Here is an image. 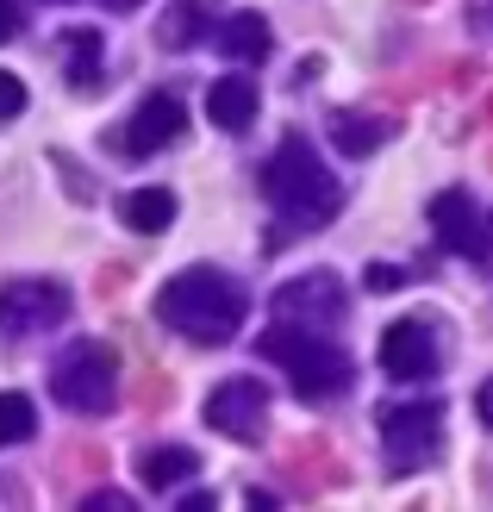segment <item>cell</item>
I'll return each instance as SVG.
<instances>
[{"label": "cell", "mask_w": 493, "mask_h": 512, "mask_svg": "<svg viewBox=\"0 0 493 512\" xmlns=\"http://www.w3.org/2000/svg\"><path fill=\"white\" fill-rule=\"evenodd\" d=\"M157 319L188 344H231L250 319V294L225 269H181L157 288Z\"/></svg>", "instance_id": "cell-1"}, {"label": "cell", "mask_w": 493, "mask_h": 512, "mask_svg": "<svg viewBox=\"0 0 493 512\" xmlns=\"http://www.w3.org/2000/svg\"><path fill=\"white\" fill-rule=\"evenodd\" d=\"M263 200L275 207V219L288 232H325V225L344 213V182L331 175V163L313 157V144L300 132H288L275 144V157L263 163Z\"/></svg>", "instance_id": "cell-2"}, {"label": "cell", "mask_w": 493, "mask_h": 512, "mask_svg": "<svg viewBox=\"0 0 493 512\" xmlns=\"http://www.w3.org/2000/svg\"><path fill=\"white\" fill-rule=\"evenodd\" d=\"M256 350L269 356V363L288 369L294 381V394L306 400H337L356 381L350 369V350L331 338V331H306V325H269L263 338H256Z\"/></svg>", "instance_id": "cell-3"}, {"label": "cell", "mask_w": 493, "mask_h": 512, "mask_svg": "<svg viewBox=\"0 0 493 512\" xmlns=\"http://www.w3.org/2000/svg\"><path fill=\"white\" fill-rule=\"evenodd\" d=\"M50 400L69 406L82 419H100L113 413L119 400V350L100 344V338H75L50 356Z\"/></svg>", "instance_id": "cell-4"}, {"label": "cell", "mask_w": 493, "mask_h": 512, "mask_svg": "<svg viewBox=\"0 0 493 512\" xmlns=\"http://www.w3.org/2000/svg\"><path fill=\"white\" fill-rule=\"evenodd\" d=\"M381 444H387V463H394L400 475L431 469L437 450H444V406H437V400H394V406H381Z\"/></svg>", "instance_id": "cell-5"}, {"label": "cell", "mask_w": 493, "mask_h": 512, "mask_svg": "<svg viewBox=\"0 0 493 512\" xmlns=\"http://www.w3.org/2000/svg\"><path fill=\"white\" fill-rule=\"evenodd\" d=\"M275 325H306V331H337L350 313V294L344 281H337L331 269H306L294 281H281L275 288Z\"/></svg>", "instance_id": "cell-6"}, {"label": "cell", "mask_w": 493, "mask_h": 512, "mask_svg": "<svg viewBox=\"0 0 493 512\" xmlns=\"http://www.w3.org/2000/svg\"><path fill=\"white\" fill-rule=\"evenodd\" d=\"M431 232L444 250H456L462 263H493V213L469 188H444L431 200Z\"/></svg>", "instance_id": "cell-7"}, {"label": "cell", "mask_w": 493, "mask_h": 512, "mask_svg": "<svg viewBox=\"0 0 493 512\" xmlns=\"http://www.w3.org/2000/svg\"><path fill=\"white\" fill-rule=\"evenodd\" d=\"M381 369L394 381H431L444 369V325L425 313H406L381 331Z\"/></svg>", "instance_id": "cell-8"}, {"label": "cell", "mask_w": 493, "mask_h": 512, "mask_svg": "<svg viewBox=\"0 0 493 512\" xmlns=\"http://www.w3.org/2000/svg\"><path fill=\"white\" fill-rule=\"evenodd\" d=\"M69 319V288L63 281H7L0 288V338H44Z\"/></svg>", "instance_id": "cell-9"}, {"label": "cell", "mask_w": 493, "mask_h": 512, "mask_svg": "<svg viewBox=\"0 0 493 512\" xmlns=\"http://www.w3.org/2000/svg\"><path fill=\"white\" fill-rule=\"evenodd\" d=\"M206 425L231 444H256L269 431V388L256 375H231L206 394Z\"/></svg>", "instance_id": "cell-10"}, {"label": "cell", "mask_w": 493, "mask_h": 512, "mask_svg": "<svg viewBox=\"0 0 493 512\" xmlns=\"http://www.w3.org/2000/svg\"><path fill=\"white\" fill-rule=\"evenodd\" d=\"M181 132H188V107H181V94L157 88V94H144L132 119H125V132H119V150L125 157H150V150H169Z\"/></svg>", "instance_id": "cell-11"}, {"label": "cell", "mask_w": 493, "mask_h": 512, "mask_svg": "<svg viewBox=\"0 0 493 512\" xmlns=\"http://www.w3.org/2000/svg\"><path fill=\"white\" fill-rule=\"evenodd\" d=\"M57 44H63V75H69L75 94H94L100 82H107V44H100L94 25H69Z\"/></svg>", "instance_id": "cell-12"}, {"label": "cell", "mask_w": 493, "mask_h": 512, "mask_svg": "<svg viewBox=\"0 0 493 512\" xmlns=\"http://www.w3.org/2000/svg\"><path fill=\"white\" fill-rule=\"evenodd\" d=\"M325 132H331V150H337V157L362 163V157H375V150L387 144V132H394V125L375 119V113H350V107H344V113H331Z\"/></svg>", "instance_id": "cell-13"}, {"label": "cell", "mask_w": 493, "mask_h": 512, "mask_svg": "<svg viewBox=\"0 0 493 512\" xmlns=\"http://www.w3.org/2000/svg\"><path fill=\"white\" fill-rule=\"evenodd\" d=\"M206 113H213L219 132H250V125H256V88H250V75H219V82L206 88Z\"/></svg>", "instance_id": "cell-14"}, {"label": "cell", "mask_w": 493, "mask_h": 512, "mask_svg": "<svg viewBox=\"0 0 493 512\" xmlns=\"http://www.w3.org/2000/svg\"><path fill=\"white\" fill-rule=\"evenodd\" d=\"M138 475H144L150 494H163V488H181V481L200 475V456L181 450V444H150V450L138 456Z\"/></svg>", "instance_id": "cell-15"}, {"label": "cell", "mask_w": 493, "mask_h": 512, "mask_svg": "<svg viewBox=\"0 0 493 512\" xmlns=\"http://www.w3.org/2000/svg\"><path fill=\"white\" fill-rule=\"evenodd\" d=\"M269 19L263 13H231L225 25H219V50H225V57L231 63H263L269 57Z\"/></svg>", "instance_id": "cell-16"}, {"label": "cell", "mask_w": 493, "mask_h": 512, "mask_svg": "<svg viewBox=\"0 0 493 512\" xmlns=\"http://www.w3.org/2000/svg\"><path fill=\"white\" fill-rule=\"evenodd\" d=\"M119 219L132 225V232L157 238V232H169V225H175V194L169 188H132V194L119 200Z\"/></svg>", "instance_id": "cell-17"}, {"label": "cell", "mask_w": 493, "mask_h": 512, "mask_svg": "<svg viewBox=\"0 0 493 512\" xmlns=\"http://www.w3.org/2000/svg\"><path fill=\"white\" fill-rule=\"evenodd\" d=\"M206 32H213V0H175V7L163 13V25H157V38H163L169 50H188V44H200Z\"/></svg>", "instance_id": "cell-18"}, {"label": "cell", "mask_w": 493, "mask_h": 512, "mask_svg": "<svg viewBox=\"0 0 493 512\" xmlns=\"http://www.w3.org/2000/svg\"><path fill=\"white\" fill-rule=\"evenodd\" d=\"M32 438H38V406L25 394H0V450L32 444Z\"/></svg>", "instance_id": "cell-19"}, {"label": "cell", "mask_w": 493, "mask_h": 512, "mask_svg": "<svg viewBox=\"0 0 493 512\" xmlns=\"http://www.w3.org/2000/svg\"><path fill=\"white\" fill-rule=\"evenodd\" d=\"M19 113H25V82H19L13 69H0V125L19 119Z\"/></svg>", "instance_id": "cell-20"}, {"label": "cell", "mask_w": 493, "mask_h": 512, "mask_svg": "<svg viewBox=\"0 0 493 512\" xmlns=\"http://www.w3.org/2000/svg\"><path fill=\"white\" fill-rule=\"evenodd\" d=\"M469 25H475V38L493 44V0H469Z\"/></svg>", "instance_id": "cell-21"}, {"label": "cell", "mask_w": 493, "mask_h": 512, "mask_svg": "<svg viewBox=\"0 0 493 512\" xmlns=\"http://www.w3.org/2000/svg\"><path fill=\"white\" fill-rule=\"evenodd\" d=\"M19 38V7L13 0H0V44H13Z\"/></svg>", "instance_id": "cell-22"}, {"label": "cell", "mask_w": 493, "mask_h": 512, "mask_svg": "<svg viewBox=\"0 0 493 512\" xmlns=\"http://www.w3.org/2000/svg\"><path fill=\"white\" fill-rule=\"evenodd\" d=\"M100 506H107V512H125V506H132V494H88V512H100Z\"/></svg>", "instance_id": "cell-23"}, {"label": "cell", "mask_w": 493, "mask_h": 512, "mask_svg": "<svg viewBox=\"0 0 493 512\" xmlns=\"http://www.w3.org/2000/svg\"><path fill=\"white\" fill-rule=\"evenodd\" d=\"M475 406H481V425H493V375L475 388Z\"/></svg>", "instance_id": "cell-24"}, {"label": "cell", "mask_w": 493, "mask_h": 512, "mask_svg": "<svg viewBox=\"0 0 493 512\" xmlns=\"http://www.w3.org/2000/svg\"><path fill=\"white\" fill-rule=\"evenodd\" d=\"M406 269H369V288H400Z\"/></svg>", "instance_id": "cell-25"}, {"label": "cell", "mask_w": 493, "mask_h": 512, "mask_svg": "<svg viewBox=\"0 0 493 512\" xmlns=\"http://www.w3.org/2000/svg\"><path fill=\"white\" fill-rule=\"evenodd\" d=\"M63 7V0H57ZM94 7H107V13H132V7H144V0H94Z\"/></svg>", "instance_id": "cell-26"}]
</instances>
